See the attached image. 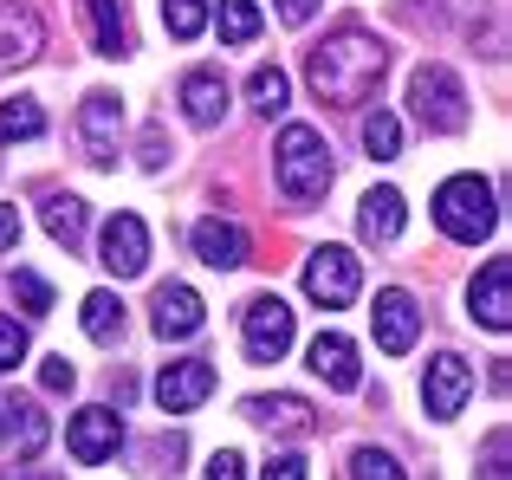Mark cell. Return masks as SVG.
Segmentation results:
<instances>
[{
  "label": "cell",
  "mask_w": 512,
  "mask_h": 480,
  "mask_svg": "<svg viewBox=\"0 0 512 480\" xmlns=\"http://www.w3.org/2000/svg\"><path fill=\"white\" fill-rule=\"evenodd\" d=\"M78 7H85L91 46H98L104 59H124V52H130V13H124V0H78Z\"/></svg>",
  "instance_id": "19"
},
{
  "label": "cell",
  "mask_w": 512,
  "mask_h": 480,
  "mask_svg": "<svg viewBox=\"0 0 512 480\" xmlns=\"http://www.w3.org/2000/svg\"><path fill=\"white\" fill-rule=\"evenodd\" d=\"M383 65H389V46L357 33V26L305 52V78H312V91L325 104H363L376 91V78H383Z\"/></svg>",
  "instance_id": "1"
},
{
  "label": "cell",
  "mask_w": 512,
  "mask_h": 480,
  "mask_svg": "<svg viewBox=\"0 0 512 480\" xmlns=\"http://www.w3.org/2000/svg\"><path fill=\"white\" fill-rule=\"evenodd\" d=\"M467 312H474V325H487V331H506L512 325V260L506 253H493L487 266H480V279H474V292H467Z\"/></svg>",
  "instance_id": "11"
},
{
  "label": "cell",
  "mask_w": 512,
  "mask_h": 480,
  "mask_svg": "<svg viewBox=\"0 0 512 480\" xmlns=\"http://www.w3.org/2000/svg\"><path fill=\"white\" fill-rule=\"evenodd\" d=\"M409 111L422 117L435 137L467 130V91H461V78H454L448 65H415V78H409Z\"/></svg>",
  "instance_id": "4"
},
{
  "label": "cell",
  "mask_w": 512,
  "mask_h": 480,
  "mask_svg": "<svg viewBox=\"0 0 512 480\" xmlns=\"http://www.w3.org/2000/svg\"><path fill=\"white\" fill-rule=\"evenodd\" d=\"M195 253L208 266H221V273H234V266H247V234H240L234 221L214 215V221H201V228H195Z\"/></svg>",
  "instance_id": "20"
},
{
  "label": "cell",
  "mask_w": 512,
  "mask_h": 480,
  "mask_svg": "<svg viewBox=\"0 0 512 480\" xmlns=\"http://www.w3.org/2000/svg\"><path fill=\"white\" fill-rule=\"evenodd\" d=\"M247 416L260 422V429H273V435H312L318 429V416H312L305 396H247Z\"/></svg>",
  "instance_id": "18"
},
{
  "label": "cell",
  "mask_w": 512,
  "mask_h": 480,
  "mask_svg": "<svg viewBox=\"0 0 512 480\" xmlns=\"http://www.w3.org/2000/svg\"><path fill=\"white\" fill-rule=\"evenodd\" d=\"M312 468H305V455H279V461H266V480H305Z\"/></svg>",
  "instance_id": "35"
},
{
  "label": "cell",
  "mask_w": 512,
  "mask_h": 480,
  "mask_svg": "<svg viewBox=\"0 0 512 480\" xmlns=\"http://www.w3.org/2000/svg\"><path fill=\"white\" fill-rule=\"evenodd\" d=\"M117 442H124V422H117V409H78L72 429H65V448H72V461H85V468L111 461Z\"/></svg>",
  "instance_id": "10"
},
{
  "label": "cell",
  "mask_w": 512,
  "mask_h": 480,
  "mask_svg": "<svg viewBox=\"0 0 512 480\" xmlns=\"http://www.w3.org/2000/svg\"><path fill=\"white\" fill-rule=\"evenodd\" d=\"M350 480H402V468L383 455V448H357V461H350Z\"/></svg>",
  "instance_id": "31"
},
{
  "label": "cell",
  "mask_w": 512,
  "mask_h": 480,
  "mask_svg": "<svg viewBox=\"0 0 512 480\" xmlns=\"http://www.w3.org/2000/svg\"><path fill=\"white\" fill-rule=\"evenodd\" d=\"M98 260H104V273L137 279L143 266H150V228H143L137 215H111L104 221V240H98Z\"/></svg>",
  "instance_id": "9"
},
{
  "label": "cell",
  "mask_w": 512,
  "mask_h": 480,
  "mask_svg": "<svg viewBox=\"0 0 512 480\" xmlns=\"http://www.w3.org/2000/svg\"><path fill=\"white\" fill-rule=\"evenodd\" d=\"M467 390H474V370H467V357L441 351L435 364H428V383H422V396H428V416L454 422V416L467 409Z\"/></svg>",
  "instance_id": "12"
},
{
  "label": "cell",
  "mask_w": 512,
  "mask_h": 480,
  "mask_svg": "<svg viewBox=\"0 0 512 480\" xmlns=\"http://www.w3.org/2000/svg\"><path fill=\"white\" fill-rule=\"evenodd\" d=\"M363 150L376 156V163H389V156H402V124L389 111H370L363 117Z\"/></svg>",
  "instance_id": "27"
},
{
  "label": "cell",
  "mask_w": 512,
  "mask_h": 480,
  "mask_svg": "<svg viewBox=\"0 0 512 480\" xmlns=\"http://www.w3.org/2000/svg\"><path fill=\"white\" fill-rule=\"evenodd\" d=\"M402 221H409V208H402V189H370V195H363L357 228L370 234V240H396Z\"/></svg>",
  "instance_id": "22"
},
{
  "label": "cell",
  "mask_w": 512,
  "mask_h": 480,
  "mask_svg": "<svg viewBox=\"0 0 512 480\" xmlns=\"http://www.w3.org/2000/svg\"><path fill=\"white\" fill-rule=\"evenodd\" d=\"M26 357V331L13 325V318H0V370H13Z\"/></svg>",
  "instance_id": "32"
},
{
  "label": "cell",
  "mask_w": 512,
  "mask_h": 480,
  "mask_svg": "<svg viewBox=\"0 0 512 480\" xmlns=\"http://www.w3.org/2000/svg\"><path fill=\"white\" fill-rule=\"evenodd\" d=\"M357 286H363V273H357V253L350 247H318L312 260H305V299L312 305H325V312H338V305L357 299Z\"/></svg>",
  "instance_id": "5"
},
{
  "label": "cell",
  "mask_w": 512,
  "mask_h": 480,
  "mask_svg": "<svg viewBox=\"0 0 512 480\" xmlns=\"http://www.w3.org/2000/svg\"><path fill=\"white\" fill-rule=\"evenodd\" d=\"M312 370L331 383V390H357V383H363L357 344H350L344 331H318V338H312Z\"/></svg>",
  "instance_id": "16"
},
{
  "label": "cell",
  "mask_w": 512,
  "mask_h": 480,
  "mask_svg": "<svg viewBox=\"0 0 512 480\" xmlns=\"http://www.w3.org/2000/svg\"><path fill=\"white\" fill-rule=\"evenodd\" d=\"M247 98H253V111H286L292 104V85H286V72L279 65H253V78H247Z\"/></svg>",
  "instance_id": "26"
},
{
  "label": "cell",
  "mask_w": 512,
  "mask_h": 480,
  "mask_svg": "<svg viewBox=\"0 0 512 480\" xmlns=\"http://www.w3.org/2000/svg\"><path fill=\"white\" fill-rule=\"evenodd\" d=\"M46 130V111L33 98H7L0 104V143H33Z\"/></svg>",
  "instance_id": "25"
},
{
  "label": "cell",
  "mask_w": 512,
  "mask_h": 480,
  "mask_svg": "<svg viewBox=\"0 0 512 480\" xmlns=\"http://www.w3.org/2000/svg\"><path fill=\"white\" fill-rule=\"evenodd\" d=\"M39 383H46L52 396H59V390H72V364H65V357H46V364H39Z\"/></svg>",
  "instance_id": "33"
},
{
  "label": "cell",
  "mask_w": 512,
  "mask_h": 480,
  "mask_svg": "<svg viewBox=\"0 0 512 480\" xmlns=\"http://www.w3.org/2000/svg\"><path fill=\"white\" fill-rule=\"evenodd\" d=\"M201 318H208V305H201V292H195V286H163V292L150 299V325H156V338H195Z\"/></svg>",
  "instance_id": "13"
},
{
  "label": "cell",
  "mask_w": 512,
  "mask_h": 480,
  "mask_svg": "<svg viewBox=\"0 0 512 480\" xmlns=\"http://www.w3.org/2000/svg\"><path fill=\"white\" fill-rule=\"evenodd\" d=\"M208 480H247V468H240V455H234V448H221V455L208 461Z\"/></svg>",
  "instance_id": "34"
},
{
  "label": "cell",
  "mask_w": 512,
  "mask_h": 480,
  "mask_svg": "<svg viewBox=\"0 0 512 480\" xmlns=\"http://www.w3.org/2000/svg\"><path fill=\"white\" fill-rule=\"evenodd\" d=\"M85 331L98 344L124 338V305H117V292H85Z\"/></svg>",
  "instance_id": "24"
},
{
  "label": "cell",
  "mask_w": 512,
  "mask_h": 480,
  "mask_svg": "<svg viewBox=\"0 0 512 480\" xmlns=\"http://www.w3.org/2000/svg\"><path fill=\"white\" fill-rule=\"evenodd\" d=\"M312 13H318V0H279V20L286 26H305Z\"/></svg>",
  "instance_id": "37"
},
{
  "label": "cell",
  "mask_w": 512,
  "mask_h": 480,
  "mask_svg": "<svg viewBox=\"0 0 512 480\" xmlns=\"http://www.w3.org/2000/svg\"><path fill=\"white\" fill-rule=\"evenodd\" d=\"M0 435L13 442L20 461H33L46 448V409H33L26 396H0Z\"/></svg>",
  "instance_id": "15"
},
{
  "label": "cell",
  "mask_w": 512,
  "mask_h": 480,
  "mask_svg": "<svg viewBox=\"0 0 512 480\" xmlns=\"http://www.w3.org/2000/svg\"><path fill=\"white\" fill-rule=\"evenodd\" d=\"M279 189L292 202H318L331 189V150L312 124H286V137H279Z\"/></svg>",
  "instance_id": "3"
},
{
  "label": "cell",
  "mask_w": 512,
  "mask_h": 480,
  "mask_svg": "<svg viewBox=\"0 0 512 480\" xmlns=\"http://www.w3.org/2000/svg\"><path fill=\"white\" fill-rule=\"evenodd\" d=\"M487 480H506V429L487 442Z\"/></svg>",
  "instance_id": "38"
},
{
  "label": "cell",
  "mask_w": 512,
  "mask_h": 480,
  "mask_svg": "<svg viewBox=\"0 0 512 480\" xmlns=\"http://www.w3.org/2000/svg\"><path fill=\"white\" fill-rule=\"evenodd\" d=\"M13 299H20L26 312H52V286L39 273H26V266H13Z\"/></svg>",
  "instance_id": "30"
},
{
  "label": "cell",
  "mask_w": 512,
  "mask_h": 480,
  "mask_svg": "<svg viewBox=\"0 0 512 480\" xmlns=\"http://www.w3.org/2000/svg\"><path fill=\"white\" fill-rule=\"evenodd\" d=\"M435 221L448 240H461V247H480L493 228H500V208H493V182L480 176H448L435 189Z\"/></svg>",
  "instance_id": "2"
},
{
  "label": "cell",
  "mask_w": 512,
  "mask_h": 480,
  "mask_svg": "<svg viewBox=\"0 0 512 480\" xmlns=\"http://www.w3.org/2000/svg\"><path fill=\"white\" fill-rule=\"evenodd\" d=\"M20 247V215H13V202H0V253Z\"/></svg>",
  "instance_id": "36"
},
{
  "label": "cell",
  "mask_w": 512,
  "mask_h": 480,
  "mask_svg": "<svg viewBox=\"0 0 512 480\" xmlns=\"http://www.w3.org/2000/svg\"><path fill=\"white\" fill-rule=\"evenodd\" d=\"M163 163V130H150V137H143V169H156Z\"/></svg>",
  "instance_id": "39"
},
{
  "label": "cell",
  "mask_w": 512,
  "mask_h": 480,
  "mask_svg": "<svg viewBox=\"0 0 512 480\" xmlns=\"http://www.w3.org/2000/svg\"><path fill=\"white\" fill-rule=\"evenodd\" d=\"M39 215H46V234L59 240L65 253H72L78 240H85V202H78V195H52V202L39 208Z\"/></svg>",
  "instance_id": "23"
},
{
  "label": "cell",
  "mask_w": 512,
  "mask_h": 480,
  "mask_svg": "<svg viewBox=\"0 0 512 480\" xmlns=\"http://www.w3.org/2000/svg\"><path fill=\"white\" fill-rule=\"evenodd\" d=\"M253 33H260V7L253 0H221V39L227 46H247Z\"/></svg>",
  "instance_id": "28"
},
{
  "label": "cell",
  "mask_w": 512,
  "mask_h": 480,
  "mask_svg": "<svg viewBox=\"0 0 512 480\" xmlns=\"http://www.w3.org/2000/svg\"><path fill=\"white\" fill-rule=\"evenodd\" d=\"M117 117H124L117 91H91V98H85V111H78V137H85V156H91V163H111V150H117Z\"/></svg>",
  "instance_id": "14"
},
{
  "label": "cell",
  "mask_w": 512,
  "mask_h": 480,
  "mask_svg": "<svg viewBox=\"0 0 512 480\" xmlns=\"http://www.w3.org/2000/svg\"><path fill=\"white\" fill-rule=\"evenodd\" d=\"M247 357L253 364H279L292 344V305L279 299V292H260V299H247Z\"/></svg>",
  "instance_id": "6"
},
{
  "label": "cell",
  "mask_w": 512,
  "mask_h": 480,
  "mask_svg": "<svg viewBox=\"0 0 512 480\" xmlns=\"http://www.w3.org/2000/svg\"><path fill=\"white\" fill-rule=\"evenodd\" d=\"M370 318H376V344H383V357H409L415 351V338H422V305L409 299V292H376V305H370Z\"/></svg>",
  "instance_id": "8"
},
{
  "label": "cell",
  "mask_w": 512,
  "mask_h": 480,
  "mask_svg": "<svg viewBox=\"0 0 512 480\" xmlns=\"http://www.w3.org/2000/svg\"><path fill=\"white\" fill-rule=\"evenodd\" d=\"M163 26L175 39H201V26H208V0H163Z\"/></svg>",
  "instance_id": "29"
},
{
  "label": "cell",
  "mask_w": 512,
  "mask_h": 480,
  "mask_svg": "<svg viewBox=\"0 0 512 480\" xmlns=\"http://www.w3.org/2000/svg\"><path fill=\"white\" fill-rule=\"evenodd\" d=\"M214 364L208 357H175V364L163 370V377H156V403L169 409V416H188V409H201L214 396Z\"/></svg>",
  "instance_id": "7"
},
{
  "label": "cell",
  "mask_w": 512,
  "mask_h": 480,
  "mask_svg": "<svg viewBox=\"0 0 512 480\" xmlns=\"http://www.w3.org/2000/svg\"><path fill=\"white\" fill-rule=\"evenodd\" d=\"M182 111L195 124H221L227 117V78L221 72H188L182 78Z\"/></svg>",
  "instance_id": "21"
},
{
  "label": "cell",
  "mask_w": 512,
  "mask_h": 480,
  "mask_svg": "<svg viewBox=\"0 0 512 480\" xmlns=\"http://www.w3.org/2000/svg\"><path fill=\"white\" fill-rule=\"evenodd\" d=\"M39 46H46V26H39V13H33V7H13V0H0V65L33 59Z\"/></svg>",
  "instance_id": "17"
}]
</instances>
